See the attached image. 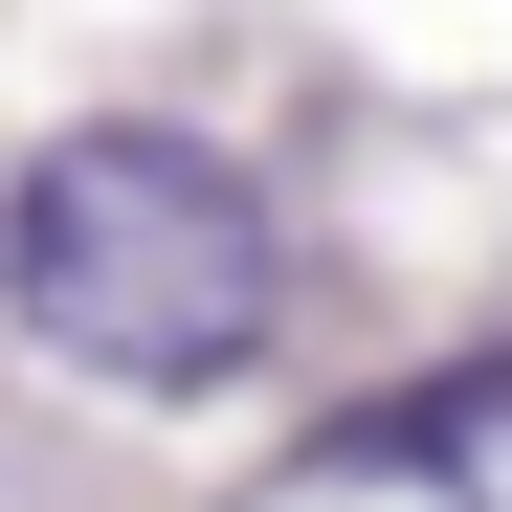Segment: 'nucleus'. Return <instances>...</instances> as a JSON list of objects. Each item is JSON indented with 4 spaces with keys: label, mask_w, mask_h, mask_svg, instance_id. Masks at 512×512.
I'll list each match as a JSON object with an SVG mask.
<instances>
[{
    "label": "nucleus",
    "mask_w": 512,
    "mask_h": 512,
    "mask_svg": "<svg viewBox=\"0 0 512 512\" xmlns=\"http://www.w3.org/2000/svg\"><path fill=\"white\" fill-rule=\"evenodd\" d=\"M0 312L67 379H112V401H201V379L268 357L290 245H268V201L201 134H45L23 201H0Z\"/></svg>",
    "instance_id": "obj_1"
}]
</instances>
